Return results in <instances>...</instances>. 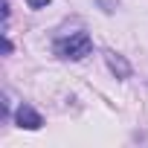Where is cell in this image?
Listing matches in <instances>:
<instances>
[{
	"label": "cell",
	"mask_w": 148,
	"mask_h": 148,
	"mask_svg": "<svg viewBox=\"0 0 148 148\" xmlns=\"http://www.w3.org/2000/svg\"><path fill=\"white\" fill-rule=\"evenodd\" d=\"M26 6L29 9H44V6H49V0H26Z\"/></svg>",
	"instance_id": "4"
},
{
	"label": "cell",
	"mask_w": 148,
	"mask_h": 148,
	"mask_svg": "<svg viewBox=\"0 0 148 148\" xmlns=\"http://www.w3.org/2000/svg\"><path fill=\"white\" fill-rule=\"evenodd\" d=\"M90 49H93V41H90L87 32H70L67 38L55 41V52L67 61H82V58L90 55Z\"/></svg>",
	"instance_id": "1"
},
{
	"label": "cell",
	"mask_w": 148,
	"mask_h": 148,
	"mask_svg": "<svg viewBox=\"0 0 148 148\" xmlns=\"http://www.w3.org/2000/svg\"><path fill=\"white\" fill-rule=\"evenodd\" d=\"M15 122H18L21 128H26V131H38V128L44 125L41 113H38L35 108H29V105H21V108H18V113H15Z\"/></svg>",
	"instance_id": "2"
},
{
	"label": "cell",
	"mask_w": 148,
	"mask_h": 148,
	"mask_svg": "<svg viewBox=\"0 0 148 148\" xmlns=\"http://www.w3.org/2000/svg\"><path fill=\"white\" fill-rule=\"evenodd\" d=\"M108 64H110V70H113V73L119 70V76H122V79H125L128 73H131V67H128V64H125V61H122L116 52H108Z\"/></svg>",
	"instance_id": "3"
}]
</instances>
